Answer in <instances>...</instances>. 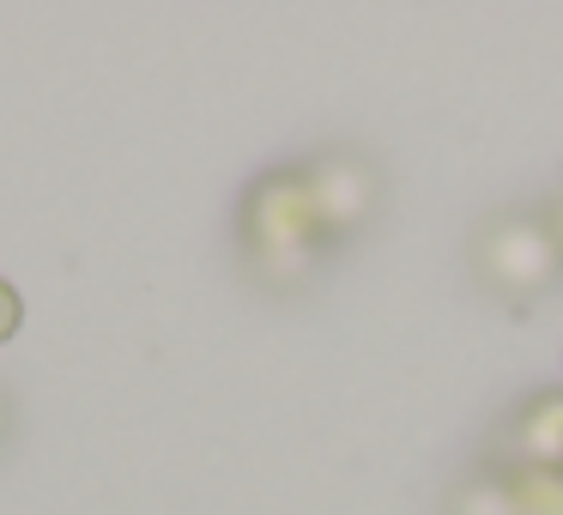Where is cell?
<instances>
[{
	"label": "cell",
	"mask_w": 563,
	"mask_h": 515,
	"mask_svg": "<svg viewBox=\"0 0 563 515\" xmlns=\"http://www.w3.org/2000/svg\"><path fill=\"white\" fill-rule=\"evenodd\" d=\"M328 224H321V207L309 195V176L303 171H267L243 200V255L261 280L273 285H291L309 280L328 249Z\"/></svg>",
	"instance_id": "1"
},
{
	"label": "cell",
	"mask_w": 563,
	"mask_h": 515,
	"mask_svg": "<svg viewBox=\"0 0 563 515\" xmlns=\"http://www.w3.org/2000/svg\"><path fill=\"white\" fill-rule=\"evenodd\" d=\"M473 267L490 292L521 304V297H539L545 285H558L563 249H558V237H551L545 219H490L485 231H478Z\"/></svg>",
	"instance_id": "2"
},
{
	"label": "cell",
	"mask_w": 563,
	"mask_h": 515,
	"mask_svg": "<svg viewBox=\"0 0 563 515\" xmlns=\"http://www.w3.org/2000/svg\"><path fill=\"white\" fill-rule=\"evenodd\" d=\"M303 176H309V195H316V207H321L328 237H352V231H364V224L376 219L382 183L357 152H328V158H316Z\"/></svg>",
	"instance_id": "3"
},
{
	"label": "cell",
	"mask_w": 563,
	"mask_h": 515,
	"mask_svg": "<svg viewBox=\"0 0 563 515\" xmlns=\"http://www.w3.org/2000/svg\"><path fill=\"white\" fill-rule=\"evenodd\" d=\"M509 467H563V394H533L503 430Z\"/></svg>",
	"instance_id": "4"
},
{
	"label": "cell",
	"mask_w": 563,
	"mask_h": 515,
	"mask_svg": "<svg viewBox=\"0 0 563 515\" xmlns=\"http://www.w3.org/2000/svg\"><path fill=\"white\" fill-rule=\"evenodd\" d=\"M515 515H563V467H503Z\"/></svg>",
	"instance_id": "5"
},
{
	"label": "cell",
	"mask_w": 563,
	"mask_h": 515,
	"mask_svg": "<svg viewBox=\"0 0 563 515\" xmlns=\"http://www.w3.org/2000/svg\"><path fill=\"white\" fill-rule=\"evenodd\" d=\"M449 515H515L509 509V491H503V473L461 479V485L449 491Z\"/></svg>",
	"instance_id": "6"
},
{
	"label": "cell",
	"mask_w": 563,
	"mask_h": 515,
	"mask_svg": "<svg viewBox=\"0 0 563 515\" xmlns=\"http://www.w3.org/2000/svg\"><path fill=\"white\" fill-rule=\"evenodd\" d=\"M19 321H25V297H19L13 285L0 280V340H13V333H19Z\"/></svg>",
	"instance_id": "7"
},
{
	"label": "cell",
	"mask_w": 563,
	"mask_h": 515,
	"mask_svg": "<svg viewBox=\"0 0 563 515\" xmlns=\"http://www.w3.org/2000/svg\"><path fill=\"white\" fill-rule=\"evenodd\" d=\"M545 224H551V237H558V249H563V200L551 207V219H545Z\"/></svg>",
	"instance_id": "8"
},
{
	"label": "cell",
	"mask_w": 563,
	"mask_h": 515,
	"mask_svg": "<svg viewBox=\"0 0 563 515\" xmlns=\"http://www.w3.org/2000/svg\"><path fill=\"white\" fill-rule=\"evenodd\" d=\"M0 430H7V406H0Z\"/></svg>",
	"instance_id": "9"
}]
</instances>
